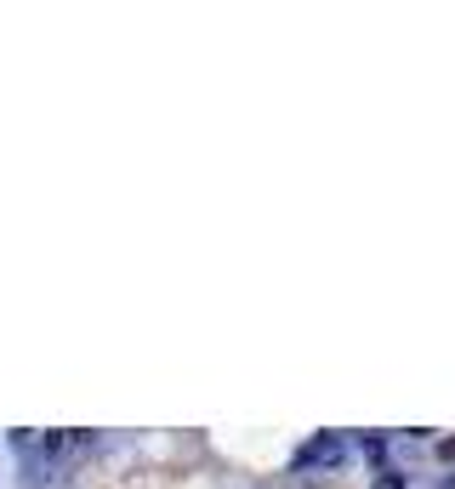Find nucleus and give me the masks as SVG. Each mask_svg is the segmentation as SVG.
I'll use <instances>...</instances> for the list:
<instances>
[{"label": "nucleus", "mask_w": 455, "mask_h": 489, "mask_svg": "<svg viewBox=\"0 0 455 489\" xmlns=\"http://www.w3.org/2000/svg\"><path fill=\"white\" fill-rule=\"evenodd\" d=\"M69 444H74L69 433H46V438H40V450H46V455H63V450H69Z\"/></svg>", "instance_id": "2"}, {"label": "nucleus", "mask_w": 455, "mask_h": 489, "mask_svg": "<svg viewBox=\"0 0 455 489\" xmlns=\"http://www.w3.org/2000/svg\"><path fill=\"white\" fill-rule=\"evenodd\" d=\"M376 489H404V478H399V473H381V484H376Z\"/></svg>", "instance_id": "3"}, {"label": "nucleus", "mask_w": 455, "mask_h": 489, "mask_svg": "<svg viewBox=\"0 0 455 489\" xmlns=\"http://www.w3.org/2000/svg\"><path fill=\"white\" fill-rule=\"evenodd\" d=\"M341 450H348V444H341V433H319V438H308V444H302V450L291 455V466H296V473H308V466L341 461Z\"/></svg>", "instance_id": "1"}, {"label": "nucleus", "mask_w": 455, "mask_h": 489, "mask_svg": "<svg viewBox=\"0 0 455 489\" xmlns=\"http://www.w3.org/2000/svg\"><path fill=\"white\" fill-rule=\"evenodd\" d=\"M439 455H444V461H455V438H450V444H439Z\"/></svg>", "instance_id": "4"}]
</instances>
